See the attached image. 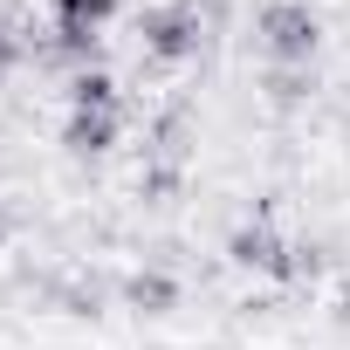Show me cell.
Segmentation results:
<instances>
[{"instance_id": "obj_3", "label": "cell", "mask_w": 350, "mask_h": 350, "mask_svg": "<svg viewBox=\"0 0 350 350\" xmlns=\"http://www.w3.org/2000/svg\"><path fill=\"white\" fill-rule=\"evenodd\" d=\"M227 254H234L241 268H268V275H295V261H288L295 247H282V241H275V227H261V220H254V227H241V234L227 241Z\"/></svg>"}, {"instance_id": "obj_7", "label": "cell", "mask_w": 350, "mask_h": 350, "mask_svg": "<svg viewBox=\"0 0 350 350\" xmlns=\"http://www.w3.org/2000/svg\"><path fill=\"white\" fill-rule=\"evenodd\" d=\"M172 295H179V288H172L165 275H137V282H131V302H137V309H172Z\"/></svg>"}, {"instance_id": "obj_6", "label": "cell", "mask_w": 350, "mask_h": 350, "mask_svg": "<svg viewBox=\"0 0 350 350\" xmlns=\"http://www.w3.org/2000/svg\"><path fill=\"white\" fill-rule=\"evenodd\" d=\"M69 110H117V76L110 69H76L69 76Z\"/></svg>"}, {"instance_id": "obj_1", "label": "cell", "mask_w": 350, "mask_h": 350, "mask_svg": "<svg viewBox=\"0 0 350 350\" xmlns=\"http://www.w3.org/2000/svg\"><path fill=\"white\" fill-rule=\"evenodd\" d=\"M261 42H268V55H282V62H309V49H316V14L295 8V0H275V8H261Z\"/></svg>"}, {"instance_id": "obj_5", "label": "cell", "mask_w": 350, "mask_h": 350, "mask_svg": "<svg viewBox=\"0 0 350 350\" xmlns=\"http://www.w3.org/2000/svg\"><path fill=\"white\" fill-rule=\"evenodd\" d=\"M117 14V0H55V35H76V42H96V28Z\"/></svg>"}, {"instance_id": "obj_2", "label": "cell", "mask_w": 350, "mask_h": 350, "mask_svg": "<svg viewBox=\"0 0 350 350\" xmlns=\"http://www.w3.org/2000/svg\"><path fill=\"white\" fill-rule=\"evenodd\" d=\"M144 49H151L158 62L200 55V14H193V8H158V14H144Z\"/></svg>"}, {"instance_id": "obj_8", "label": "cell", "mask_w": 350, "mask_h": 350, "mask_svg": "<svg viewBox=\"0 0 350 350\" xmlns=\"http://www.w3.org/2000/svg\"><path fill=\"white\" fill-rule=\"evenodd\" d=\"M8 62H14V42H8V35H0V76H8Z\"/></svg>"}, {"instance_id": "obj_4", "label": "cell", "mask_w": 350, "mask_h": 350, "mask_svg": "<svg viewBox=\"0 0 350 350\" xmlns=\"http://www.w3.org/2000/svg\"><path fill=\"white\" fill-rule=\"evenodd\" d=\"M117 124H124L117 110H69V137L62 144L69 151H110L117 144Z\"/></svg>"}]
</instances>
